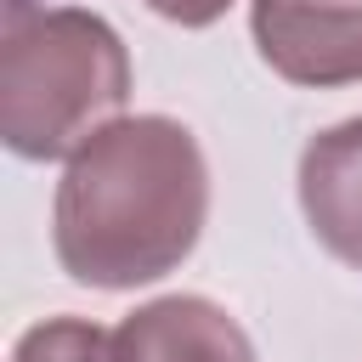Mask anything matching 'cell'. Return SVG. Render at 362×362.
Here are the masks:
<instances>
[{
  "label": "cell",
  "mask_w": 362,
  "mask_h": 362,
  "mask_svg": "<svg viewBox=\"0 0 362 362\" xmlns=\"http://www.w3.org/2000/svg\"><path fill=\"white\" fill-rule=\"evenodd\" d=\"M209 221V164L181 119L136 113L102 124L62 170L51 243L85 288H141L175 272Z\"/></svg>",
  "instance_id": "6da1fadb"
},
{
  "label": "cell",
  "mask_w": 362,
  "mask_h": 362,
  "mask_svg": "<svg viewBox=\"0 0 362 362\" xmlns=\"http://www.w3.org/2000/svg\"><path fill=\"white\" fill-rule=\"evenodd\" d=\"M130 102V51L107 17L34 6L0 34V136L17 158H74Z\"/></svg>",
  "instance_id": "7a4b0ae2"
},
{
  "label": "cell",
  "mask_w": 362,
  "mask_h": 362,
  "mask_svg": "<svg viewBox=\"0 0 362 362\" xmlns=\"http://www.w3.org/2000/svg\"><path fill=\"white\" fill-rule=\"evenodd\" d=\"M249 34L260 62L288 85L362 79V0H255Z\"/></svg>",
  "instance_id": "3957f363"
},
{
  "label": "cell",
  "mask_w": 362,
  "mask_h": 362,
  "mask_svg": "<svg viewBox=\"0 0 362 362\" xmlns=\"http://www.w3.org/2000/svg\"><path fill=\"white\" fill-rule=\"evenodd\" d=\"M113 362H255L238 317L204 294H164L113 328Z\"/></svg>",
  "instance_id": "277c9868"
},
{
  "label": "cell",
  "mask_w": 362,
  "mask_h": 362,
  "mask_svg": "<svg viewBox=\"0 0 362 362\" xmlns=\"http://www.w3.org/2000/svg\"><path fill=\"white\" fill-rule=\"evenodd\" d=\"M300 209L311 238L351 272H362V113L328 124L300 153Z\"/></svg>",
  "instance_id": "5b68a950"
},
{
  "label": "cell",
  "mask_w": 362,
  "mask_h": 362,
  "mask_svg": "<svg viewBox=\"0 0 362 362\" xmlns=\"http://www.w3.org/2000/svg\"><path fill=\"white\" fill-rule=\"evenodd\" d=\"M11 362H113V334L85 317H51L17 339Z\"/></svg>",
  "instance_id": "8992f818"
},
{
  "label": "cell",
  "mask_w": 362,
  "mask_h": 362,
  "mask_svg": "<svg viewBox=\"0 0 362 362\" xmlns=\"http://www.w3.org/2000/svg\"><path fill=\"white\" fill-rule=\"evenodd\" d=\"M164 23H181V28H209L215 17H226L232 0H147Z\"/></svg>",
  "instance_id": "52a82bcc"
},
{
  "label": "cell",
  "mask_w": 362,
  "mask_h": 362,
  "mask_svg": "<svg viewBox=\"0 0 362 362\" xmlns=\"http://www.w3.org/2000/svg\"><path fill=\"white\" fill-rule=\"evenodd\" d=\"M17 11H34V0H6V17H17Z\"/></svg>",
  "instance_id": "ba28073f"
}]
</instances>
